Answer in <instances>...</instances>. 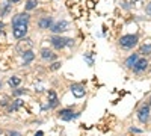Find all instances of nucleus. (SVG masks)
<instances>
[{"mask_svg":"<svg viewBox=\"0 0 151 136\" xmlns=\"http://www.w3.org/2000/svg\"><path fill=\"white\" fill-rule=\"evenodd\" d=\"M35 136H44V133H42V132H38V133H36Z\"/></svg>","mask_w":151,"mask_h":136,"instance_id":"25","label":"nucleus"},{"mask_svg":"<svg viewBox=\"0 0 151 136\" xmlns=\"http://www.w3.org/2000/svg\"><path fill=\"white\" fill-rule=\"evenodd\" d=\"M136 60H137V55H136V53H133V55H132L127 60H125V65H127L129 68H132V67L136 64Z\"/></svg>","mask_w":151,"mask_h":136,"instance_id":"15","label":"nucleus"},{"mask_svg":"<svg viewBox=\"0 0 151 136\" xmlns=\"http://www.w3.org/2000/svg\"><path fill=\"white\" fill-rule=\"evenodd\" d=\"M20 83H21V79L20 77H11L9 79V85L11 86H18Z\"/></svg>","mask_w":151,"mask_h":136,"instance_id":"18","label":"nucleus"},{"mask_svg":"<svg viewBox=\"0 0 151 136\" xmlns=\"http://www.w3.org/2000/svg\"><path fill=\"white\" fill-rule=\"evenodd\" d=\"M36 5H38L36 0H27V3H26V9H27V11L35 9V8H36Z\"/></svg>","mask_w":151,"mask_h":136,"instance_id":"17","label":"nucleus"},{"mask_svg":"<svg viewBox=\"0 0 151 136\" xmlns=\"http://www.w3.org/2000/svg\"><path fill=\"white\" fill-rule=\"evenodd\" d=\"M9 2H12V3H17V2H20V0H9Z\"/></svg>","mask_w":151,"mask_h":136,"instance_id":"26","label":"nucleus"},{"mask_svg":"<svg viewBox=\"0 0 151 136\" xmlns=\"http://www.w3.org/2000/svg\"><path fill=\"white\" fill-rule=\"evenodd\" d=\"M32 45H33V42H32L30 40H24V41H21V42L18 44V47H17V48H18L20 52H21V50H24V52H26L27 48H30Z\"/></svg>","mask_w":151,"mask_h":136,"instance_id":"13","label":"nucleus"},{"mask_svg":"<svg viewBox=\"0 0 151 136\" xmlns=\"http://www.w3.org/2000/svg\"><path fill=\"white\" fill-rule=\"evenodd\" d=\"M71 91H73V94L77 97V98H80V97L85 95V88H83L82 85H73L71 86Z\"/></svg>","mask_w":151,"mask_h":136,"instance_id":"9","label":"nucleus"},{"mask_svg":"<svg viewBox=\"0 0 151 136\" xmlns=\"http://www.w3.org/2000/svg\"><path fill=\"white\" fill-rule=\"evenodd\" d=\"M141 53L142 55H150L151 53V44H145L141 47Z\"/></svg>","mask_w":151,"mask_h":136,"instance_id":"16","label":"nucleus"},{"mask_svg":"<svg viewBox=\"0 0 151 136\" xmlns=\"http://www.w3.org/2000/svg\"><path fill=\"white\" fill-rule=\"evenodd\" d=\"M21 103H23L21 100H15V104H14V106L11 107V110H17V109H18V107L21 106Z\"/></svg>","mask_w":151,"mask_h":136,"instance_id":"19","label":"nucleus"},{"mask_svg":"<svg viewBox=\"0 0 151 136\" xmlns=\"http://www.w3.org/2000/svg\"><path fill=\"white\" fill-rule=\"evenodd\" d=\"M8 136H21V135L17 133V132H11V133H8Z\"/></svg>","mask_w":151,"mask_h":136,"instance_id":"21","label":"nucleus"},{"mask_svg":"<svg viewBox=\"0 0 151 136\" xmlns=\"http://www.w3.org/2000/svg\"><path fill=\"white\" fill-rule=\"evenodd\" d=\"M59 117L64 119V121H70V119L76 118L77 115H74L73 110H70V109H64V110H60V112H59Z\"/></svg>","mask_w":151,"mask_h":136,"instance_id":"8","label":"nucleus"},{"mask_svg":"<svg viewBox=\"0 0 151 136\" xmlns=\"http://www.w3.org/2000/svg\"><path fill=\"white\" fill-rule=\"evenodd\" d=\"M41 56H42V59H55L56 58V55L53 52L47 50V48H44V50L41 52Z\"/></svg>","mask_w":151,"mask_h":136,"instance_id":"14","label":"nucleus"},{"mask_svg":"<svg viewBox=\"0 0 151 136\" xmlns=\"http://www.w3.org/2000/svg\"><path fill=\"white\" fill-rule=\"evenodd\" d=\"M59 67H60V64H59V62H55V64L52 65V70H58Z\"/></svg>","mask_w":151,"mask_h":136,"instance_id":"20","label":"nucleus"},{"mask_svg":"<svg viewBox=\"0 0 151 136\" xmlns=\"http://www.w3.org/2000/svg\"><path fill=\"white\" fill-rule=\"evenodd\" d=\"M137 118H139L141 122H147L150 118V106H144L142 109H139L137 112Z\"/></svg>","mask_w":151,"mask_h":136,"instance_id":"6","label":"nucleus"},{"mask_svg":"<svg viewBox=\"0 0 151 136\" xmlns=\"http://www.w3.org/2000/svg\"><path fill=\"white\" fill-rule=\"evenodd\" d=\"M33 59H35V55H33L32 50H26L23 53V62H24V65H27L29 62H32Z\"/></svg>","mask_w":151,"mask_h":136,"instance_id":"11","label":"nucleus"},{"mask_svg":"<svg viewBox=\"0 0 151 136\" xmlns=\"http://www.w3.org/2000/svg\"><path fill=\"white\" fill-rule=\"evenodd\" d=\"M119 44L125 48H132L137 44V36L136 35H124V36H121Z\"/></svg>","mask_w":151,"mask_h":136,"instance_id":"1","label":"nucleus"},{"mask_svg":"<svg viewBox=\"0 0 151 136\" xmlns=\"http://www.w3.org/2000/svg\"><path fill=\"white\" fill-rule=\"evenodd\" d=\"M130 130H132V132H134V133H139V132H141V130H139V129H134V127H132V129H130Z\"/></svg>","mask_w":151,"mask_h":136,"instance_id":"24","label":"nucleus"},{"mask_svg":"<svg viewBox=\"0 0 151 136\" xmlns=\"http://www.w3.org/2000/svg\"><path fill=\"white\" fill-rule=\"evenodd\" d=\"M20 94H24V91L23 89H17L15 91V95H20Z\"/></svg>","mask_w":151,"mask_h":136,"instance_id":"23","label":"nucleus"},{"mask_svg":"<svg viewBox=\"0 0 151 136\" xmlns=\"http://www.w3.org/2000/svg\"><path fill=\"white\" fill-rule=\"evenodd\" d=\"M29 15L27 14H18L12 18V26H18V24H27Z\"/></svg>","mask_w":151,"mask_h":136,"instance_id":"4","label":"nucleus"},{"mask_svg":"<svg viewBox=\"0 0 151 136\" xmlns=\"http://www.w3.org/2000/svg\"><path fill=\"white\" fill-rule=\"evenodd\" d=\"M52 30H53L55 33H59V32H65V30H68V23H67L65 20L58 21L56 24H53V26H52Z\"/></svg>","mask_w":151,"mask_h":136,"instance_id":"5","label":"nucleus"},{"mask_svg":"<svg viewBox=\"0 0 151 136\" xmlns=\"http://www.w3.org/2000/svg\"><path fill=\"white\" fill-rule=\"evenodd\" d=\"M48 107H56L58 106V97H56V92L55 91H48Z\"/></svg>","mask_w":151,"mask_h":136,"instance_id":"12","label":"nucleus"},{"mask_svg":"<svg viewBox=\"0 0 151 136\" xmlns=\"http://www.w3.org/2000/svg\"><path fill=\"white\" fill-rule=\"evenodd\" d=\"M52 23H53L52 17H44V18H41V20H40L38 26H40L41 29H48V27H52Z\"/></svg>","mask_w":151,"mask_h":136,"instance_id":"10","label":"nucleus"},{"mask_svg":"<svg viewBox=\"0 0 151 136\" xmlns=\"http://www.w3.org/2000/svg\"><path fill=\"white\" fill-rule=\"evenodd\" d=\"M147 12L151 15V3H148V6H147Z\"/></svg>","mask_w":151,"mask_h":136,"instance_id":"22","label":"nucleus"},{"mask_svg":"<svg viewBox=\"0 0 151 136\" xmlns=\"http://www.w3.org/2000/svg\"><path fill=\"white\" fill-rule=\"evenodd\" d=\"M148 67V62H147V59H137L136 60V64L133 65V70L136 73H141V71H145Z\"/></svg>","mask_w":151,"mask_h":136,"instance_id":"7","label":"nucleus"},{"mask_svg":"<svg viewBox=\"0 0 151 136\" xmlns=\"http://www.w3.org/2000/svg\"><path fill=\"white\" fill-rule=\"evenodd\" d=\"M68 40L70 38H62V36H53L52 38V44H53V47L55 48H64L65 45H68Z\"/></svg>","mask_w":151,"mask_h":136,"instance_id":"3","label":"nucleus"},{"mask_svg":"<svg viewBox=\"0 0 151 136\" xmlns=\"http://www.w3.org/2000/svg\"><path fill=\"white\" fill-rule=\"evenodd\" d=\"M27 33V24H18V26H14V36L17 40L24 38Z\"/></svg>","mask_w":151,"mask_h":136,"instance_id":"2","label":"nucleus"}]
</instances>
